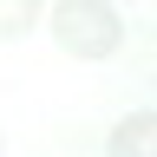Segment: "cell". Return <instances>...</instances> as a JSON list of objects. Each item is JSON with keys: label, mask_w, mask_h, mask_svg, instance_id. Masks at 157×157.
Segmentation results:
<instances>
[{"label": "cell", "mask_w": 157, "mask_h": 157, "mask_svg": "<svg viewBox=\"0 0 157 157\" xmlns=\"http://www.w3.org/2000/svg\"><path fill=\"white\" fill-rule=\"evenodd\" d=\"M52 39H59V52L98 66V59H111L124 46V20H118L111 0H59L52 7Z\"/></svg>", "instance_id": "cell-1"}, {"label": "cell", "mask_w": 157, "mask_h": 157, "mask_svg": "<svg viewBox=\"0 0 157 157\" xmlns=\"http://www.w3.org/2000/svg\"><path fill=\"white\" fill-rule=\"evenodd\" d=\"M105 157H157V111H131L124 124L111 131Z\"/></svg>", "instance_id": "cell-2"}, {"label": "cell", "mask_w": 157, "mask_h": 157, "mask_svg": "<svg viewBox=\"0 0 157 157\" xmlns=\"http://www.w3.org/2000/svg\"><path fill=\"white\" fill-rule=\"evenodd\" d=\"M39 13H46V0H0V39H20L39 26Z\"/></svg>", "instance_id": "cell-3"}]
</instances>
